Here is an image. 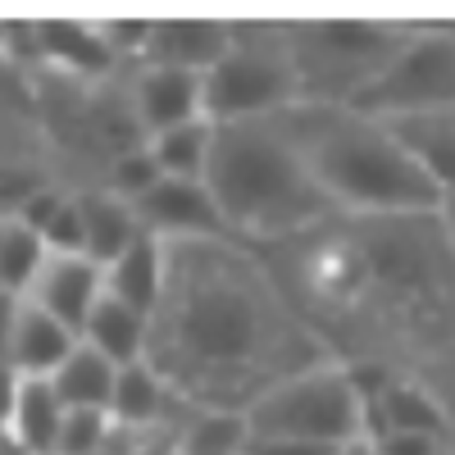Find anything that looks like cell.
Masks as SVG:
<instances>
[{
    "label": "cell",
    "instance_id": "cell-1",
    "mask_svg": "<svg viewBox=\"0 0 455 455\" xmlns=\"http://www.w3.org/2000/svg\"><path fill=\"white\" fill-rule=\"evenodd\" d=\"M341 360L283 278L237 237L164 242V287L146 315V364L205 414H237L283 378Z\"/></svg>",
    "mask_w": 455,
    "mask_h": 455
},
{
    "label": "cell",
    "instance_id": "cell-2",
    "mask_svg": "<svg viewBox=\"0 0 455 455\" xmlns=\"http://www.w3.org/2000/svg\"><path fill=\"white\" fill-rule=\"evenodd\" d=\"M201 182L228 237L291 242L332 219V205L315 187L296 146L287 109L274 119L214 124Z\"/></svg>",
    "mask_w": 455,
    "mask_h": 455
},
{
    "label": "cell",
    "instance_id": "cell-3",
    "mask_svg": "<svg viewBox=\"0 0 455 455\" xmlns=\"http://www.w3.org/2000/svg\"><path fill=\"white\" fill-rule=\"evenodd\" d=\"M287 124L332 214L414 219L451 210V192L414 169L378 119L341 105H291Z\"/></svg>",
    "mask_w": 455,
    "mask_h": 455
},
{
    "label": "cell",
    "instance_id": "cell-4",
    "mask_svg": "<svg viewBox=\"0 0 455 455\" xmlns=\"http://www.w3.org/2000/svg\"><path fill=\"white\" fill-rule=\"evenodd\" d=\"M242 437H291L315 446H360L364 442V396L347 360H319L269 392H259L242 414Z\"/></svg>",
    "mask_w": 455,
    "mask_h": 455
},
{
    "label": "cell",
    "instance_id": "cell-5",
    "mask_svg": "<svg viewBox=\"0 0 455 455\" xmlns=\"http://www.w3.org/2000/svg\"><path fill=\"white\" fill-rule=\"evenodd\" d=\"M283 51L296 73V105H351L410 28L401 23H287Z\"/></svg>",
    "mask_w": 455,
    "mask_h": 455
},
{
    "label": "cell",
    "instance_id": "cell-6",
    "mask_svg": "<svg viewBox=\"0 0 455 455\" xmlns=\"http://www.w3.org/2000/svg\"><path fill=\"white\" fill-rule=\"evenodd\" d=\"M296 105V73L278 28H233V46L214 68L201 73V114L210 124L274 119Z\"/></svg>",
    "mask_w": 455,
    "mask_h": 455
},
{
    "label": "cell",
    "instance_id": "cell-7",
    "mask_svg": "<svg viewBox=\"0 0 455 455\" xmlns=\"http://www.w3.org/2000/svg\"><path fill=\"white\" fill-rule=\"evenodd\" d=\"M455 96V42L451 28H419L405 32L401 46L387 55V64L364 83V92L341 105L364 119H396V114H424V109H451Z\"/></svg>",
    "mask_w": 455,
    "mask_h": 455
},
{
    "label": "cell",
    "instance_id": "cell-8",
    "mask_svg": "<svg viewBox=\"0 0 455 455\" xmlns=\"http://www.w3.org/2000/svg\"><path fill=\"white\" fill-rule=\"evenodd\" d=\"M141 233L156 242H196V237H228L223 219L201 178H160L137 201H128Z\"/></svg>",
    "mask_w": 455,
    "mask_h": 455
},
{
    "label": "cell",
    "instance_id": "cell-9",
    "mask_svg": "<svg viewBox=\"0 0 455 455\" xmlns=\"http://www.w3.org/2000/svg\"><path fill=\"white\" fill-rule=\"evenodd\" d=\"M105 296V274L100 264L87 255H46L42 274L28 287L23 300H32L36 310H46L51 319H60L64 328L78 332L87 323V315L96 310V300Z\"/></svg>",
    "mask_w": 455,
    "mask_h": 455
},
{
    "label": "cell",
    "instance_id": "cell-10",
    "mask_svg": "<svg viewBox=\"0 0 455 455\" xmlns=\"http://www.w3.org/2000/svg\"><path fill=\"white\" fill-rule=\"evenodd\" d=\"M128 114H132V124H137L141 137H156L164 128L205 119L201 114V78L196 73L141 64L132 87H128Z\"/></svg>",
    "mask_w": 455,
    "mask_h": 455
},
{
    "label": "cell",
    "instance_id": "cell-11",
    "mask_svg": "<svg viewBox=\"0 0 455 455\" xmlns=\"http://www.w3.org/2000/svg\"><path fill=\"white\" fill-rule=\"evenodd\" d=\"M233 46V28L228 23H205V19H164L146 28L141 64L156 68H178V73H201L223 60V51Z\"/></svg>",
    "mask_w": 455,
    "mask_h": 455
},
{
    "label": "cell",
    "instance_id": "cell-12",
    "mask_svg": "<svg viewBox=\"0 0 455 455\" xmlns=\"http://www.w3.org/2000/svg\"><path fill=\"white\" fill-rule=\"evenodd\" d=\"M64 405L46 378H14V392L0 414V437L23 455H55Z\"/></svg>",
    "mask_w": 455,
    "mask_h": 455
},
{
    "label": "cell",
    "instance_id": "cell-13",
    "mask_svg": "<svg viewBox=\"0 0 455 455\" xmlns=\"http://www.w3.org/2000/svg\"><path fill=\"white\" fill-rule=\"evenodd\" d=\"M73 347H78V332L36 310L32 300H19L5 337V364L14 369V378H51Z\"/></svg>",
    "mask_w": 455,
    "mask_h": 455
},
{
    "label": "cell",
    "instance_id": "cell-14",
    "mask_svg": "<svg viewBox=\"0 0 455 455\" xmlns=\"http://www.w3.org/2000/svg\"><path fill=\"white\" fill-rule=\"evenodd\" d=\"M387 137L401 146V156L428 173L442 192H451L455 173V119L451 109H424V114H396V119H378Z\"/></svg>",
    "mask_w": 455,
    "mask_h": 455
},
{
    "label": "cell",
    "instance_id": "cell-15",
    "mask_svg": "<svg viewBox=\"0 0 455 455\" xmlns=\"http://www.w3.org/2000/svg\"><path fill=\"white\" fill-rule=\"evenodd\" d=\"M100 274H105V296L124 300L137 315H150L160 300V287H164V242L141 233L137 242H128L114 255Z\"/></svg>",
    "mask_w": 455,
    "mask_h": 455
},
{
    "label": "cell",
    "instance_id": "cell-16",
    "mask_svg": "<svg viewBox=\"0 0 455 455\" xmlns=\"http://www.w3.org/2000/svg\"><path fill=\"white\" fill-rule=\"evenodd\" d=\"M32 32H36V60L73 73V78H100L119 64L96 23H32Z\"/></svg>",
    "mask_w": 455,
    "mask_h": 455
},
{
    "label": "cell",
    "instance_id": "cell-17",
    "mask_svg": "<svg viewBox=\"0 0 455 455\" xmlns=\"http://www.w3.org/2000/svg\"><path fill=\"white\" fill-rule=\"evenodd\" d=\"M78 341L92 351H100L109 364H137L146 360V315H137L132 306L114 296H100L96 310L87 315V323L78 328Z\"/></svg>",
    "mask_w": 455,
    "mask_h": 455
},
{
    "label": "cell",
    "instance_id": "cell-18",
    "mask_svg": "<svg viewBox=\"0 0 455 455\" xmlns=\"http://www.w3.org/2000/svg\"><path fill=\"white\" fill-rule=\"evenodd\" d=\"M169 401H178L169 392V383L150 369L146 360L124 364L119 378H114V392H109V424L114 428H156L164 419Z\"/></svg>",
    "mask_w": 455,
    "mask_h": 455
},
{
    "label": "cell",
    "instance_id": "cell-19",
    "mask_svg": "<svg viewBox=\"0 0 455 455\" xmlns=\"http://www.w3.org/2000/svg\"><path fill=\"white\" fill-rule=\"evenodd\" d=\"M114 378H119V364H109L100 351H92V347L78 341L46 383L55 387L64 410H100L105 414L109 410V392H114Z\"/></svg>",
    "mask_w": 455,
    "mask_h": 455
},
{
    "label": "cell",
    "instance_id": "cell-20",
    "mask_svg": "<svg viewBox=\"0 0 455 455\" xmlns=\"http://www.w3.org/2000/svg\"><path fill=\"white\" fill-rule=\"evenodd\" d=\"M78 210H83V255L96 259L100 269H105V264L119 255L128 242L141 237V223H137L132 205L119 201V196H109V192H100V196H78Z\"/></svg>",
    "mask_w": 455,
    "mask_h": 455
},
{
    "label": "cell",
    "instance_id": "cell-21",
    "mask_svg": "<svg viewBox=\"0 0 455 455\" xmlns=\"http://www.w3.org/2000/svg\"><path fill=\"white\" fill-rule=\"evenodd\" d=\"M210 132H214L210 119H192V124H178V128L146 137V150L156 160L160 178H201L205 156H210Z\"/></svg>",
    "mask_w": 455,
    "mask_h": 455
},
{
    "label": "cell",
    "instance_id": "cell-22",
    "mask_svg": "<svg viewBox=\"0 0 455 455\" xmlns=\"http://www.w3.org/2000/svg\"><path fill=\"white\" fill-rule=\"evenodd\" d=\"M46 242L19 219H0V291L23 300L46 264Z\"/></svg>",
    "mask_w": 455,
    "mask_h": 455
},
{
    "label": "cell",
    "instance_id": "cell-23",
    "mask_svg": "<svg viewBox=\"0 0 455 455\" xmlns=\"http://www.w3.org/2000/svg\"><path fill=\"white\" fill-rule=\"evenodd\" d=\"M114 433L119 428H114L109 414H100V410H64L55 455H105Z\"/></svg>",
    "mask_w": 455,
    "mask_h": 455
},
{
    "label": "cell",
    "instance_id": "cell-24",
    "mask_svg": "<svg viewBox=\"0 0 455 455\" xmlns=\"http://www.w3.org/2000/svg\"><path fill=\"white\" fill-rule=\"evenodd\" d=\"M347 451L315 446V442H291V437H242V446H237V455H347Z\"/></svg>",
    "mask_w": 455,
    "mask_h": 455
},
{
    "label": "cell",
    "instance_id": "cell-25",
    "mask_svg": "<svg viewBox=\"0 0 455 455\" xmlns=\"http://www.w3.org/2000/svg\"><path fill=\"white\" fill-rule=\"evenodd\" d=\"M0 455H23V451H14L10 442H0Z\"/></svg>",
    "mask_w": 455,
    "mask_h": 455
},
{
    "label": "cell",
    "instance_id": "cell-26",
    "mask_svg": "<svg viewBox=\"0 0 455 455\" xmlns=\"http://www.w3.org/2000/svg\"><path fill=\"white\" fill-rule=\"evenodd\" d=\"M347 455H369V451H364V446H351V451H347Z\"/></svg>",
    "mask_w": 455,
    "mask_h": 455
},
{
    "label": "cell",
    "instance_id": "cell-27",
    "mask_svg": "<svg viewBox=\"0 0 455 455\" xmlns=\"http://www.w3.org/2000/svg\"><path fill=\"white\" fill-rule=\"evenodd\" d=\"M442 455H451V451H442Z\"/></svg>",
    "mask_w": 455,
    "mask_h": 455
},
{
    "label": "cell",
    "instance_id": "cell-28",
    "mask_svg": "<svg viewBox=\"0 0 455 455\" xmlns=\"http://www.w3.org/2000/svg\"><path fill=\"white\" fill-rule=\"evenodd\" d=\"M0 442H5V437H0Z\"/></svg>",
    "mask_w": 455,
    "mask_h": 455
}]
</instances>
